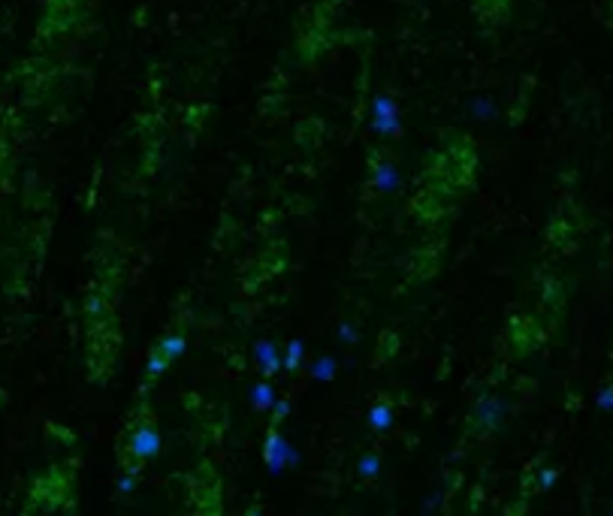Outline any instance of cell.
Segmentation results:
<instances>
[{
  "label": "cell",
  "instance_id": "cell-1",
  "mask_svg": "<svg viewBox=\"0 0 613 516\" xmlns=\"http://www.w3.org/2000/svg\"><path fill=\"white\" fill-rule=\"evenodd\" d=\"M369 127L374 136L381 139H396L402 133V109L390 94H378L372 97L369 106Z\"/></svg>",
  "mask_w": 613,
  "mask_h": 516
},
{
  "label": "cell",
  "instance_id": "cell-2",
  "mask_svg": "<svg viewBox=\"0 0 613 516\" xmlns=\"http://www.w3.org/2000/svg\"><path fill=\"white\" fill-rule=\"evenodd\" d=\"M263 459H266V465H269L272 474H281L287 465L297 462V450H293V447L281 438L278 432H269L266 435V444H263Z\"/></svg>",
  "mask_w": 613,
  "mask_h": 516
},
{
  "label": "cell",
  "instance_id": "cell-3",
  "mask_svg": "<svg viewBox=\"0 0 613 516\" xmlns=\"http://www.w3.org/2000/svg\"><path fill=\"white\" fill-rule=\"evenodd\" d=\"M505 411L508 405L498 396H481L478 405H474V420H478L481 429H495L505 420Z\"/></svg>",
  "mask_w": 613,
  "mask_h": 516
},
{
  "label": "cell",
  "instance_id": "cell-4",
  "mask_svg": "<svg viewBox=\"0 0 613 516\" xmlns=\"http://www.w3.org/2000/svg\"><path fill=\"white\" fill-rule=\"evenodd\" d=\"M372 187L378 190V194H396V190L402 187V172L399 166L390 163V160H381L372 166Z\"/></svg>",
  "mask_w": 613,
  "mask_h": 516
},
{
  "label": "cell",
  "instance_id": "cell-5",
  "mask_svg": "<svg viewBox=\"0 0 613 516\" xmlns=\"http://www.w3.org/2000/svg\"><path fill=\"white\" fill-rule=\"evenodd\" d=\"M157 450H161V432L154 426H139L130 438V453L136 459H151Z\"/></svg>",
  "mask_w": 613,
  "mask_h": 516
},
{
  "label": "cell",
  "instance_id": "cell-6",
  "mask_svg": "<svg viewBox=\"0 0 613 516\" xmlns=\"http://www.w3.org/2000/svg\"><path fill=\"white\" fill-rule=\"evenodd\" d=\"M465 112H469V118L478 121V124H490V121L498 118V106H495V100H493L490 94L471 97L469 103H465Z\"/></svg>",
  "mask_w": 613,
  "mask_h": 516
},
{
  "label": "cell",
  "instance_id": "cell-7",
  "mask_svg": "<svg viewBox=\"0 0 613 516\" xmlns=\"http://www.w3.org/2000/svg\"><path fill=\"white\" fill-rule=\"evenodd\" d=\"M254 360H257L260 368H263V375H266V377H269V375H275L278 368H281L278 347L272 344V341H257V344H254Z\"/></svg>",
  "mask_w": 613,
  "mask_h": 516
},
{
  "label": "cell",
  "instance_id": "cell-8",
  "mask_svg": "<svg viewBox=\"0 0 613 516\" xmlns=\"http://www.w3.org/2000/svg\"><path fill=\"white\" fill-rule=\"evenodd\" d=\"M251 405L257 408V411H266V408H275V389H272L266 380L263 384H257L254 389H251Z\"/></svg>",
  "mask_w": 613,
  "mask_h": 516
},
{
  "label": "cell",
  "instance_id": "cell-9",
  "mask_svg": "<svg viewBox=\"0 0 613 516\" xmlns=\"http://www.w3.org/2000/svg\"><path fill=\"white\" fill-rule=\"evenodd\" d=\"M185 347H188L185 335H178V332H176V335H166V339H164L161 344H157V351H161V353L166 356V360H176V356L185 353Z\"/></svg>",
  "mask_w": 613,
  "mask_h": 516
},
{
  "label": "cell",
  "instance_id": "cell-10",
  "mask_svg": "<svg viewBox=\"0 0 613 516\" xmlns=\"http://www.w3.org/2000/svg\"><path fill=\"white\" fill-rule=\"evenodd\" d=\"M369 423H372V429H378V432L390 429V423H393V411H390V405H374V408L369 411Z\"/></svg>",
  "mask_w": 613,
  "mask_h": 516
},
{
  "label": "cell",
  "instance_id": "cell-11",
  "mask_svg": "<svg viewBox=\"0 0 613 516\" xmlns=\"http://www.w3.org/2000/svg\"><path fill=\"white\" fill-rule=\"evenodd\" d=\"M311 377L314 380H333L336 377V360L333 356H321V360L311 365Z\"/></svg>",
  "mask_w": 613,
  "mask_h": 516
},
{
  "label": "cell",
  "instance_id": "cell-12",
  "mask_svg": "<svg viewBox=\"0 0 613 516\" xmlns=\"http://www.w3.org/2000/svg\"><path fill=\"white\" fill-rule=\"evenodd\" d=\"M378 471H381V456L378 453H369V456L360 459V474L362 477H374Z\"/></svg>",
  "mask_w": 613,
  "mask_h": 516
},
{
  "label": "cell",
  "instance_id": "cell-13",
  "mask_svg": "<svg viewBox=\"0 0 613 516\" xmlns=\"http://www.w3.org/2000/svg\"><path fill=\"white\" fill-rule=\"evenodd\" d=\"M302 351H305L302 341H299V339H293V341L287 344V360H285V368H290V372H293V368L299 365V360H302Z\"/></svg>",
  "mask_w": 613,
  "mask_h": 516
},
{
  "label": "cell",
  "instance_id": "cell-14",
  "mask_svg": "<svg viewBox=\"0 0 613 516\" xmlns=\"http://www.w3.org/2000/svg\"><path fill=\"white\" fill-rule=\"evenodd\" d=\"M166 365H169V360H166V356H164L161 351H154V353H151V360H149V375H151V377H157V375H161Z\"/></svg>",
  "mask_w": 613,
  "mask_h": 516
},
{
  "label": "cell",
  "instance_id": "cell-15",
  "mask_svg": "<svg viewBox=\"0 0 613 516\" xmlns=\"http://www.w3.org/2000/svg\"><path fill=\"white\" fill-rule=\"evenodd\" d=\"M595 405L601 408V411H613V384L610 387H605L598 392V399H595Z\"/></svg>",
  "mask_w": 613,
  "mask_h": 516
},
{
  "label": "cell",
  "instance_id": "cell-16",
  "mask_svg": "<svg viewBox=\"0 0 613 516\" xmlns=\"http://www.w3.org/2000/svg\"><path fill=\"white\" fill-rule=\"evenodd\" d=\"M133 483H136V468H130L127 474H124V477L118 480V489H121V492H130V489H133Z\"/></svg>",
  "mask_w": 613,
  "mask_h": 516
},
{
  "label": "cell",
  "instance_id": "cell-17",
  "mask_svg": "<svg viewBox=\"0 0 613 516\" xmlns=\"http://www.w3.org/2000/svg\"><path fill=\"white\" fill-rule=\"evenodd\" d=\"M338 339L342 341H357V329L350 327V323H342V327H338Z\"/></svg>",
  "mask_w": 613,
  "mask_h": 516
},
{
  "label": "cell",
  "instance_id": "cell-18",
  "mask_svg": "<svg viewBox=\"0 0 613 516\" xmlns=\"http://www.w3.org/2000/svg\"><path fill=\"white\" fill-rule=\"evenodd\" d=\"M556 477H559L556 471H544V474H541V486H547V489H550V486L556 483Z\"/></svg>",
  "mask_w": 613,
  "mask_h": 516
},
{
  "label": "cell",
  "instance_id": "cell-19",
  "mask_svg": "<svg viewBox=\"0 0 613 516\" xmlns=\"http://www.w3.org/2000/svg\"><path fill=\"white\" fill-rule=\"evenodd\" d=\"M287 411H290V401H275V420L287 417Z\"/></svg>",
  "mask_w": 613,
  "mask_h": 516
},
{
  "label": "cell",
  "instance_id": "cell-20",
  "mask_svg": "<svg viewBox=\"0 0 613 516\" xmlns=\"http://www.w3.org/2000/svg\"><path fill=\"white\" fill-rule=\"evenodd\" d=\"M245 516H260V510H257V508H251V510H248Z\"/></svg>",
  "mask_w": 613,
  "mask_h": 516
}]
</instances>
